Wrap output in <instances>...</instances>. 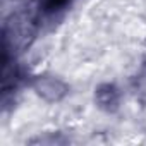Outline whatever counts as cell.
<instances>
[{
	"mask_svg": "<svg viewBox=\"0 0 146 146\" xmlns=\"http://www.w3.org/2000/svg\"><path fill=\"white\" fill-rule=\"evenodd\" d=\"M31 88L46 103H58L70 91L69 84L64 79H60L58 76H53V74H38V76H35V79L31 81Z\"/></svg>",
	"mask_w": 146,
	"mask_h": 146,
	"instance_id": "obj_1",
	"label": "cell"
},
{
	"mask_svg": "<svg viewBox=\"0 0 146 146\" xmlns=\"http://www.w3.org/2000/svg\"><path fill=\"white\" fill-rule=\"evenodd\" d=\"M95 103L100 110L113 113L120 107V91L112 83H103L95 88Z\"/></svg>",
	"mask_w": 146,
	"mask_h": 146,
	"instance_id": "obj_2",
	"label": "cell"
},
{
	"mask_svg": "<svg viewBox=\"0 0 146 146\" xmlns=\"http://www.w3.org/2000/svg\"><path fill=\"white\" fill-rule=\"evenodd\" d=\"M136 86H137V90H139L141 93H146V64L141 67L139 74H137V78H136Z\"/></svg>",
	"mask_w": 146,
	"mask_h": 146,
	"instance_id": "obj_3",
	"label": "cell"
},
{
	"mask_svg": "<svg viewBox=\"0 0 146 146\" xmlns=\"http://www.w3.org/2000/svg\"><path fill=\"white\" fill-rule=\"evenodd\" d=\"M65 0H50V5L52 7H55V5H60V4H64Z\"/></svg>",
	"mask_w": 146,
	"mask_h": 146,
	"instance_id": "obj_4",
	"label": "cell"
}]
</instances>
